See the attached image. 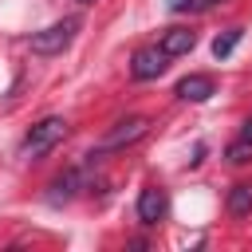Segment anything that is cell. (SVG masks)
Wrapping results in <instances>:
<instances>
[{
  "label": "cell",
  "instance_id": "13",
  "mask_svg": "<svg viewBox=\"0 0 252 252\" xmlns=\"http://www.w3.org/2000/svg\"><path fill=\"white\" fill-rule=\"evenodd\" d=\"M79 4H94V0H79Z\"/></svg>",
  "mask_w": 252,
  "mask_h": 252
},
{
  "label": "cell",
  "instance_id": "6",
  "mask_svg": "<svg viewBox=\"0 0 252 252\" xmlns=\"http://www.w3.org/2000/svg\"><path fill=\"white\" fill-rule=\"evenodd\" d=\"M158 47H161L169 59H177V55H189V51L197 47V32H193V28H165Z\"/></svg>",
  "mask_w": 252,
  "mask_h": 252
},
{
  "label": "cell",
  "instance_id": "4",
  "mask_svg": "<svg viewBox=\"0 0 252 252\" xmlns=\"http://www.w3.org/2000/svg\"><path fill=\"white\" fill-rule=\"evenodd\" d=\"M165 63H169V55H165L161 47H138L134 59H130V75L146 83V79H158V75L165 71Z\"/></svg>",
  "mask_w": 252,
  "mask_h": 252
},
{
  "label": "cell",
  "instance_id": "8",
  "mask_svg": "<svg viewBox=\"0 0 252 252\" xmlns=\"http://www.w3.org/2000/svg\"><path fill=\"white\" fill-rule=\"evenodd\" d=\"M228 213L232 217H248L252 213V185H232L228 189Z\"/></svg>",
  "mask_w": 252,
  "mask_h": 252
},
{
  "label": "cell",
  "instance_id": "3",
  "mask_svg": "<svg viewBox=\"0 0 252 252\" xmlns=\"http://www.w3.org/2000/svg\"><path fill=\"white\" fill-rule=\"evenodd\" d=\"M150 134V122L146 118H126V122H118L102 142H98V154H110V150H122V146H130V142H138V138H146Z\"/></svg>",
  "mask_w": 252,
  "mask_h": 252
},
{
  "label": "cell",
  "instance_id": "1",
  "mask_svg": "<svg viewBox=\"0 0 252 252\" xmlns=\"http://www.w3.org/2000/svg\"><path fill=\"white\" fill-rule=\"evenodd\" d=\"M67 138V122L63 118H43V122H35L28 134H24V146H20V154L24 158H43L55 142H63Z\"/></svg>",
  "mask_w": 252,
  "mask_h": 252
},
{
  "label": "cell",
  "instance_id": "11",
  "mask_svg": "<svg viewBox=\"0 0 252 252\" xmlns=\"http://www.w3.org/2000/svg\"><path fill=\"white\" fill-rule=\"evenodd\" d=\"M240 138H248V142H252V118L244 122V130H240Z\"/></svg>",
  "mask_w": 252,
  "mask_h": 252
},
{
  "label": "cell",
  "instance_id": "10",
  "mask_svg": "<svg viewBox=\"0 0 252 252\" xmlns=\"http://www.w3.org/2000/svg\"><path fill=\"white\" fill-rule=\"evenodd\" d=\"M248 158H252V142H248V138H236V142L228 146V161L240 165V161H248Z\"/></svg>",
  "mask_w": 252,
  "mask_h": 252
},
{
  "label": "cell",
  "instance_id": "12",
  "mask_svg": "<svg viewBox=\"0 0 252 252\" xmlns=\"http://www.w3.org/2000/svg\"><path fill=\"white\" fill-rule=\"evenodd\" d=\"M193 4H220V0H193Z\"/></svg>",
  "mask_w": 252,
  "mask_h": 252
},
{
  "label": "cell",
  "instance_id": "2",
  "mask_svg": "<svg viewBox=\"0 0 252 252\" xmlns=\"http://www.w3.org/2000/svg\"><path fill=\"white\" fill-rule=\"evenodd\" d=\"M75 32H79V20H75V16L59 20V24L43 28V32H32V51H35V55H59V51L75 39Z\"/></svg>",
  "mask_w": 252,
  "mask_h": 252
},
{
  "label": "cell",
  "instance_id": "7",
  "mask_svg": "<svg viewBox=\"0 0 252 252\" xmlns=\"http://www.w3.org/2000/svg\"><path fill=\"white\" fill-rule=\"evenodd\" d=\"M213 94H217V83L209 75H185L177 83V98H185V102H205Z\"/></svg>",
  "mask_w": 252,
  "mask_h": 252
},
{
  "label": "cell",
  "instance_id": "5",
  "mask_svg": "<svg viewBox=\"0 0 252 252\" xmlns=\"http://www.w3.org/2000/svg\"><path fill=\"white\" fill-rule=\"evenodd\" d=\"M165 209H169V201H165V189H158V185H146V189L138 193V220H142L146 228H154V224L165 217Z\"/></svg>",
  "mask_w": 252,
  "mask_h": 252
},
{
  "label": "cell",
  "instance_id": "9",
  "mask_svg": "<svg viewBox=\"0 0 252 252\" xmlns=\"http://www.w3.org/2000/svg\"><path fill=\"white\" fill-rule=\"evenodd\" d=\"M236 43H240V28H228L224 35H217V39H213V55H217V59H228Z\"/></svg>",
  "mask_w": 252,
  "mask_h": 252
}]
</instances>
